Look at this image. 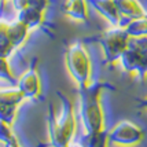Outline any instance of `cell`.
I'll use <instances>...</instances> for the list:
<instances>
[{
	"label": "cell",
	"instance_id": "6da1fadb",
	"mask_svg": "<svg viewBox=\"0 0 147 147\" xmlns=\"http://www.w3.org/2000/svg\"><path fill=\"white\" fill-rule=\"evenodd\" d=\"M102 85L98 83H88L78 87L80 95V118L87 134H98L105 131V115L99 102Z\"/></svg>",
	"mask_w": 147,
	"mask_h": 147
},
{
	"label": "cell",
	"instance_id": "7a4b0ae2",
	"mask_svg": "<svg viewBox=\"0 0 147 147\" xmlns=\"http://www.w3.org/2000/svg\"><path fill=\"white\" fill-rule=\"evenodd\" d=\"M76 131V115L71 102L61 95V110L50 115V139L52 147H66Z\"/></svg>",
	"mask_w": 147,
	"mask_h": 147
},
{
	"label": "cell",
	"instance_id": "3957f363",
	"mask_svg": "<svg viewBox=\"0 0 147 147\" xmlns=\"http://www.w3.org/2000/svg\"><path fill=\"white\" fill-rule=\"evenodd\" d=\"M66 67L78 87L91 83V62L81 44H74L66 54Z\"/></svg>",
	"mask_w": 147,
	"mask_h": 147
},
{
	"label": "cell",
	"instance_id": "277c9868",
	"mask_svg": "<svg viewBox=\"0 0 147 147\" xmlns=\"http://www.w3.org/2000/svg\"><path fill=\"white\" fill-rule=\"evenodd\" d=\"M143 138H144L143 129L139 125H136L135 122L128 121V120L120 121L107 132L109 142L125 147L135 146V144L140 143Z\"/></svg>",
	"mask_w": 147,
	"mask_h": 147
},
{
	"label": "cell",
	"instance_id": "5b68a950",
	"mask_svg": "<svg viewBox=\"0 0 147 147\" xmlns=\"http://www.w3.org/2000/svg\"><path fill=\"white\" fill-rule=\"evenodd\" d=\"M129 36L125 30H111L102 40V45L105 50V55L110 62L120 59L121 54L127 50Z\"/></svg>",
	"mask_w": 147,
	"mask_h": 147
},
{
	"label": "cell",
	"instance_id": "8992f818",
	"mask_svg": "<svg viewBox=\"0 0 147 147\" xmlns=\"http://www.w3.org/2000/svg\"><path fill=\"white\" fill-rule=\"evenodd\" d=\"M120 62L124 70L136 73L140 78L147 77V52H136L127 48L121 54Z\"/></svg>",
	"mask_w": 147,
	"mask_h": 147
},
{
	"label": "cell",
	"instance_id": "52a82bcc",
	"mask_svg": "<svg viewBox=\"0 0 147 147\" xmlns=\"http://www.w3.org/2000/svg\"><path fill=\"white\" fill-rule=\"evenodd\" d=\"M18 88L24 94L25 98L34 99L40 96L41 92V83H40V76L34 67H30L21 76L18 81Z\"/></svg>",
	"mask_w": 147,
	"mask_h": 147
},
{
	"label": "cell",
	"instance_id": "ba28073f",
	"mask_svg": "<svg viewBox=\"0 0 147 147\" xmlns=\"http://www.w3.org/2000/svg\"><path fill=\"white\" fill-rule=\"evenodd\" d=\"M24 99H25V96H24V94L21 92V90H19L18 87L0 90V103H1V105L18 106Z\"/></svg>",
	"mask_w": 147,
	"mask_h": 147
},
{
	"label": "cell",
	"instance_id": "9c48e42d",
	"mask_svg": "<svg viewBox=\"0 0 147 147\" xmlns=\"http://www.w3.org/2000/svg\"><path fill=\"white\" fill-rule=\"evenodd\" d=\"M0 143H3L4 147H19L18 139L11 131V124L1 120H0Z\"/></svg>",
	"mask_w": 147,
	"mask_h": 147
},
{
	"label": "cell",
	"instance_id": "30bf717a",
	"mask_svg": "<svg viewBox=\"0 0 147 147\" xmlns=\"http://www.w3.org/2000/svg\"><path fill=\"white\" fill-rule=\"evenodd\" d=\"M125 32L128 33V36L132 37H140V36H147V19L140 17V18H135L125 29Z\"/></svg>",
	"mask_w": 147,
	"mask_h": 147
},
{
	"label": "cell",
	"instance_id": "8fae6325",
	"mask_svg": "<svg viewBox=\"0 0 147 147\" xmlns=\"http://www.w3.org/2000/svg\"><path fill=\"white\" fill-rule=\"evenodd\" d=\"M107 132H98V134H87V139L83 142L84 147H106L107 144Z\"/></svg>",
	"mask_w": 147,
	"mask_h": 147
},
{
	"label": "cell",
	"instance_id": "7c38bea8",
	"mask_svg": "<svg viewBox=\"0 0 147 147\" xmlns=\"http://www.w3.org/2000/svg\"><path fill=\"white\" fill-rule=\"evenodd\" d=\"M66 11L74 18H85V7H84V0H70L66 6Z\"/></svg>",
	"mask_w": 147,
	"mask_h": 147
},
{
	"label": "cell",
	"instance_id": "4fadbf2b",
	"mask_svg": "<svg viewBox=\"0 0 147 147\" xmlns=\"http://www.w3.org/2000/svg\"><path fill=\"white\" fill-rule=\"evenodd\" d=\"M17 117V106H8L0 103V120L8 124H13Z\"/></svg>",
	"mask_w": 147,
	"mask_h": 147
},
{
	"label": "cell",
	"instance_id": "5bb4252c",
	"mask_svg": "<svg viewBox=\"0 0 147 147\" xmlns=\"http://www.w3.org/2000/svg\"><path fill=\"white\" fill-rule=\"evenodd\" d=\"M0 78L11 80V71L8 69V65L6 62V58H0Z\"/></svg>",
	"mask_w": 147,
	"mask_h": 147
},
{
	"label": "cell",
	"instance_id": "9a60e30c",
	"mask_svg": "<svg viewBox=\"0 0 147 147\" xmlns=\"http://www.w3.org/2000/svg\"><path fill=\"white\" fill-rule=\"evenodd\" d=\"M66 147H84L83 143H76V142H70Z\"/></svg>",
	"mask_w": 147,
	"mask_h": 147
},
{
	"label": "cell",
	"instance_id": "2e32d148",
	"mask_svg": "<svg viewBox=\"0 0 147 147\" xmlns=\"http://www.w3.org/2000/svg\"><path fill=\"white\" fill-rule=\"evenodd\" d=\"M140 106H142V107H146V109H147V96L140 102Z\"/></svg>",
	"mask_w": 147,
	"mask_h": 147
}]
</instances>
